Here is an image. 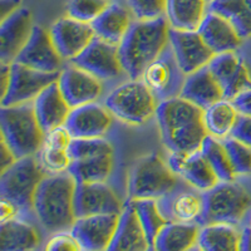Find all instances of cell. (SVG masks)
I'll return each mask as SVG.
<instances>
[{"mask_svg": "<svg viewBox=\"0 0 251 251\" xmlns=\"http://www.w3.org/2000/svg\"><path fill=\"white\" fill-rule=\"evenodd\" d=\"M207 12L206 0H167L165 15L171 28L197 30Z\"/></svg>", "mask_w": 251, "mask_h": 251, "instance_id": "f546056e", "label": "cell"}, {"mask_svg": "<svg viewBox=\"0 0 251 251\" xmlns=\"http://www.w3.org/2000/svg\"><path fill=\"white\" fill-rule=\"evenodd\" d=\"M123 205L106 182H77L75 192V217L100 214H121Z\"/></svg>", "mask_w": 251, "mask_h": 251, "instance_id": "5bb4252c", "label": "cell"}, {"mask_svg": "<svg viewBox=\"0 0 251 251\" xmlns=\"http://www.w3.org/2000/svg\"><path fill=\"white\" fill-rule=\"evenodd\" d=\"M206 1H207V3H211L212 0H206Z\"/></svg>", "mask_w": 251, "mask_h": 251, "instance_id": "816d5d0a", "label": "cell"}, {"mask_svg": "<svg viewBox=\"0 0 251 251\" xmlns=\"http://www.w3.org/2000/svg\"><path fill=\"white\" fill-rule=\"evenodd\" d=\"M0 127L1 138L17 158L34 156L43 146L46 133L38 122L33 102L1 106Z\"/></svg>", "mask_w": 251, "mask_h": 251, "instance_id": "277c9868", "label": "cell"}, {"mask_svg": "<svg viewBox=\"0 0 251 251\" xmlns=\"http://www.w3.org/2000/svg\"><path fill=\"white\" fill-rule=\"evenodd\" d=\"M178 178L158 154H147L136 161L129 171L128 197L131 200H158L174 191L178 186Z\"/></svg>", "mask_w": 251, "mask_h": 251, "instance_id": "8992f818", "label": "cell"}, {"mask_svg": "<svg viewBox=\"0 0 251 251\" xmlns=\"http://www.w3.org/2000/svg\"><path fill=\"white\" fill-rule=\"evenodd\" d=\"M203 211L199 225L240 224L251 207V196L245 187L235 181H219L202 192Z\"/></svg>", "mask_w": 251, "mask_h": 251, "instance_id": "5b68a950", "label": "cell"}, {"mask_svg": "<svg viewBox=\"0 0 251 251\" xmlns=\"http://www.w3.org/2000/svg\"><path fill=\"white\" fill-rule=\"evenodd\" d=\"M208 10L227 19L243 39L251 37V0H212Z\"/></svg>", "mask_w": 251, "mask_h": 251, "instance_id": "836d02e7", "label": "cell"}, {"mask_svg": "<svg viewBox=\"0 0 251 251\" xmlns=\"http://www.w3.org/2000/svg\"><path fill=\"white\" fill-rule=\"evenodd\" d=\"M0 205H1V223L6 221V220L14 219L17 216H22L19 208L14 203L10 202V201L5 200V199H1Z\"/></svg>", "mask_w": 251, "mask_h": 251, "instance_id": "bcb514c9", "label": "cell"}, {"mask_svg": "<svg viewBox=\"0 0 251 251\" xmlns=\"http://www.w3.org/2000/svg\"><path fill=\"white\" fill-rule=\"evenodd\" d=\"M34 25L29 9L20 6L0 24V60L12 64L28 42Z\"/></svg>", "mask_w": 251, "mask_h": 251, "instance_id": "d6986e66", "label": "cell"}, {"mask_svg": "<svg viewBox=\"0 0 251 251\" xmlns=\"http://www.w3.org/2000/svg\"><path fill=\"white\" fill-rule=\"evenodd\" d=\"M15 62L49 73L60 72L64 68V59L55 48L50 33L39 25H34L28 42L20 50Z\"/></svg>", "mask_w": 251, "mask_h": 251, "instance_id": "7c38bea8", "label": "cell"}, {"mask_svg": "<svg viewBox=\"0 0 251 251\" xmlns=\"http://www.w3.org/2000/svg\"><path fill=\"white\" fill-rule=\"evenodd\" d=\"M69 63L84 69L100 80L114 79L125 72L118 46L97 37L80 54L69 60Z\"/></svg>", "mask_w": 251, "mask_h": 251, "instance_id": "8fae6325", "label": "cell"}, {"mask_svg": "<svg viewBox=\"0 0 251 251\" xmlns=\"http://www.w3.org/2000/svg\"><path fill=\"white\" fill-rule=\"evenodd\" d=\"M200 152L206 158L208 165L211 166V169L214 170L219 181L235 180L236 175L232 170L231 162H230L223 140H219V138L212 137L208 134L203 141L202 146H201Z\"/></svg>", "mask_w": 251, "mask_h": 251, "instance_id": "8d00e7d4", "label": "cell"}, {"mask_svg": "<svg viewBox=\"0 0 251 251\" xmlns=\"http://www.w3.org/2000/svg\"><path fill=\"white\" fill-rule=\"evenodd\" d=\"M49 33L55 48L64 60H71L80 54L96 38L92 24L71 17L60 18L54 22Z\"/></svg>", "mask_w": 251, "mask_h": 251, "instance_id": "ac0fdd59", "label": "cell"}, {"mask_svg": "<svg viewBox=\"0 0 251 251\" xmlns=\"http://www.w3.org/2000/svg\"><path fill=\"white\" fill-rule=\"evenodd\" d=\"M161 212L169 223H195L199 224L203 211L202 192L194 187L180 188L158 199Z\"/></svg>", "mask_w": 251, "mask_h": 251, "instance_id": "7402d4cb", "label": "cell"}, {"mask_svg": "<svg viewBox=\"0 0 251 251\" xmlns=\"http://www.w3.org/2000/svg\"><path fill=\"white\" fill-rule=\"evenodd\" d=\"M180 97L190 100L201 109L224 100L223 89L212 75L208 66H203L202 68L192 72L191 75H186Z\"/></svg>", "mask_w": 251, "mask_h": 251, "instance_id": "4316f807", "label": "cell"}, {"mask_svg": "<svg viewBox=\"0 0 251 251\" xmlns=\"http://www.w3.org/2000/svg\"><path fill=\"white\" fill-rule=\"evenodd\" d=\"M167 163L177 176L197 191H207L219 182L214 170L200 151L192 153L171 152Z\"/></svg>", "mask_w": 251, "mask_h": 251, "instance_id": "44dd1931", "label": "cell"}, {"mask_svg": "<svg viewBox=\"0 0 251 251\" xmlns=\"http://www.w3.org/2000/svg\"><path fill=\"white\" fill-rule=\"evenodd\" d=\"M111 3L112 0H68L67 15L79 22L92 24Z\"/></svg>", "mask_w": 251, "mask_h": 251, "instance_id": "f35d334b", "label": "cell"}, {"mask_svg": "<svg viewBox=\"0 0 251 251\" xmlns=\"http://www.w3.org/2000/svg\"><path fill=\"white\" fill-rule=\"evenodd\" d=\"M40 236L37 228L22 216L6 220L0 226V250L25 251L38 248Z\"/></svg>", "mask_w": 251, "mask_h": 251, "instance_id": "f1b7e54d", "label": "cell"}, {"mask_svg": "<svg viewBox=\"0 0 251 251\" xmlns=\"http://www.w3.org/2000/svg\"><path fill=\"white\" fill-rule=\"evenodd\" d=\"M207 66L223 89L224 100H232L240 92L251 87L248 67L235 51L214 55Z\"/></svg>", "mask_w": 251, "mask_h": 251, "instance_id": "9a60e30c", "label": "cell"}, {"mask_svg": "<svg viewBox=\"0 0 251 251\" xmlns=\"http://www.w3.org/2000/svg\"><path fill=\"white\" fill-rule=\"evenodd\" d=\"M231 137L251 147V117L245 114H239L236 123L232 128Z\"/></svg>", "mask_w": 251, "mask_h": 251, "instance_id": "7bdbcfd3", "label": "cell"}, {"mask_svg": "<svg viewBox=\"0 0 251 251\" xmlns=\"http://www.w3.org/2000/svg\"><path fill=\"white\" fill-rule=\"evenodd\" d=\"M231 102L234 103L235 108L240 114H245L251 117V87L240 92Z\"/></svg>", "mask_w": 251, "mask_h": 251, "instance_id": "ee69618b", "label": "cell"}, {"mask_svg": "<svg viewBox=\"0 0 251 251\" xmlns=\"http://www.w3.org/2000/svg\"><path fill=\"white\" fill-rule=\"evenodd\" d=\"M22 6V0H0V18L5 19Z\"/></svg>", "mask_w": 251, "mask_h": 251, "instance_id": "7dc6e473", "label": "cell"}, {"mask_svg": "<svg viewBox=\"0 0 251 251\" xmlns=\"http://www.w3.org/2000/svg\"><path fill=\"white\" fill-rule=\"evenodd\" d=\"M249 226L251 227V211H250V216H249Z\"/></svg>", "mask_w": 251, "mask_h": 251, "instance_id": "f907efd6", "label": "cell"}, {"mask_svg": "<svg viewBox=\"0 0 251 251\" xmlns=\"http://www.w3.org/2000/svg\"><path fill=\"white\" fill-rule=\"evenodd\" d=\"M120 214H100L77 217L71 228L82 250H108L117 230Z\"/></svg>", "mask_w": 251, "mask_h": 251, "instance_id": "4fadbf2b", "label": "cell"}, {"mask_svg": "<svg viewBox=\"0 0 251 251\" xmlns=\"http://www.w3.org/2000/svg\"><path fill=\"white\" fill-rule=\"evenodd\" d=\"M113 169V156L72 161L68 172L77 182H106Z\"/></svg>", "mask_w": 251, "mask_h": 251, "instance_id": "d590c367", "label": "cell"}, {"mask_svg": "<svg viewBox=\"0 0 251 251\" xmlns=\"http://www.w3.org/2000/svg\"><path fill=\"white\" fill-rule=\"evenodd\" d=\"M113 114L98 103L92 102L72 108L66 128L73 138L103 137L111 128Z\"/></svg>", "mask_w": 251, "mask_h": 251, "instance_id": "ffe728a7", "label": "cell"}, {"mask_svg": "<svg viewBox=\"0 0 251 251\" xmlns=\"http://www.w3.org/2000/svg\"><path fill=\"white\" fill-rule=\"evenodd\" d=\"M46 250L48 251H77L82 250L80 245L72 235L71 231H62L51 234V237L47 243Z\"/></svg>", "mask_w": 251, "mask_h": 251, "instance_id": "b9f144b4", "label": "cell"}, {"mask_svg": "<svg viewBox=\"0 0 251 251\" xmlns=\"http://www.w3.org/2000/svg\"><path fill=\"white\" fill-rule=\"evenodd\" d=\"M239 114L231 100H220L203 109L202 121L210 136L224 140L231 134Z\"/></svg>", "mask_w": 251, "mask_h": 251, "instance_id": "d6a6232c", "label": "cell"}, {"mask_svg": "<svg viewBox=\"0 0 251 251\" xmlns=\"http://www.w3.org/2000/svg\"><path fill=\"white\" fill-rule=\"evenodd\" d=\"M72 161L87 160L100 156H113V146L103 137L73 138L69 145Z\"/></svg>", "mask_w": 251, "mask_h": 251, "instance_id": "74e56055", "label": "cell"}, {"mask_svg": "<svg viewBox=\"0 0 251 251\" xmlns=\"http://www.w3.org/2000/svg\"><path fill=\"white\" fill-rule=\"evenodd\" d=\"M17 160L18 158L15 157V154L13 153V151L10 150L8 143L1 138V151H0V165H1V172L5 171L9 166H12Z\"/></svg>", "mask_w": 251, "mask_h": 251, "instance_id": "f6af8a7d", "label": "cell"}, {"mask_svg": "<svg viewBox=\"0 0 251 251\" xmlns=\"http://www.w3.org/2000/svg\"><path fill=\"white\" fill-rule=\"evenodd\" d=\"M60 72L37 71L14 62L10 66V83L8 91L1 97V106H14L33 102L51 83L57 82Z\"/></svg>", "mask_w": 251, "mask_h": 251, "instance_id": "30bf717a", "label": "cell"}, {"mask_svg": "<svg viewBox=\"0 0 251 251\" xmlns=\"http://www.w3.org/2000/svg\"><path fill=\"white\" fill-rule=\"evenodd\" d=\"M100 82L102 80L72 63L60 71L58 78L60 92L71 108L96 102L103 93Z\"/></svg>", "mask_w": 251, "mask_h": 251, "instance_id": "e0dca14e", "label": "cell"}, {"mask_svg": "<svg viewBox=\"0 0 251 251\" xmlns=\"http://www.w3.org/2000/svg\"><path fill=\"white\" fill-rule=\"evenodd\" d=\"M113 117L128 125H143L156 116L158 102L142 79H131L114 88L104 100Z\"/></svg>", "mask_w": 251, "mask_h": 251, "instance_id": "ba28073f", "label": "cell"}, {"mask_svg": "<svg viewBox=\"0 0 251 251\" xmlns=\"http://www.w3.org/2000/svg\"><path fill=\"white\" fill-rule=\"evenodd\" d=\"M202 113L203 109L180 96L158 103L156 120L166 149L182 153L200 151L208 136Z\"/></svg>", "mask_w": 251, "mask_h": 251, "instance_id": "6da1fadb", "label": "cell"}, {"mask_svg": "<svg viewBox=\"0 0 251 251\" xmlns=\"http://www.w3.org/2000/svg\"><path fill=\"white\" fill-rule=\"evenodd\" d=\"M134 19L151 20L165 17L167 0H127Z\"/></svg>", "mask_w": 251, "mask_h": 251, "instance_id": "60d3db41", "label": "cell"}, {"mask_svg": "<svg viewBox=\"0 0 251 251\" xmlns=\"http://www.w3.org/2000/svg\"><path fill=\"white\" fill-rule=\"evenodd\" d=\"M141 79L153 93L158 103L180 96L186 75L178 66L170 44L145 69Z\"/></svg>", "mask_w": 251, "mask_h": 251, "instance_id": "9c48e42d", "label": "cell"}, {"mask_svg": "<svg viewBox=\"0 0 251 251\" xmlns=\"http://www.w3.org/2000/svg\"><path fill=\"white\" fill-rule=\"evenodd\" d=\"M235 175L251 174V147L228 136L223 140Z\"/></svg>", "mask_w": 251, "mask_h": 251, "instance_id": "ab89813d", "label": "cell"}, {"mask_svg": "<svg viewBox=\"0 0 251 251\" xmlns=\"http://www.w3.org/2000/svg\"><path fill=\"white\" fill-rule=\"evenodd\" d=\"M133 20L134 17L131 9L112 1L108 8L92 23V26L96 37L106 40L108 43L120 46Z\"/></svg>", "mask_w": 251, "mask_h": 251, "instance_id": "83f0119b", "label": "cell"}, {"mask_svg": "<svg viewBox=\"0 0 251 251\" xmlns=\"http://www.w3.org/2000/svg\"><path fill=\"white\" fill-rule=\"evenodd\" d=\"M35 116L44 133L66 125L72 108L63 97L58 80L51 83L33 100Z\"/></svg>", "mask_w": 251, "mask_h": 251, "instance_id": "cb8c5ba5", "label": "cell"}, {"mask_svg": "<svg viewBox=\"0 0 251 251\" xmlns=\"http://www.w3.org/2000/svg\"><path fill=\"white\" fill-rule=\"evenodd\" d=\"M170 44L167 18L134 19L118 46L123 71L131 79H141L143 72Z\"/></svg>", "mask_w": 251, "mask_h": 251, "instance_id": "7a4b0ae2", "label": "cell"}, {"mask_svg": "<svg viewBox=\"0 0 251 251\" xmlns=\"http://www.w3.org/2000/svg\"><path fill=\"white\" fill-rule=\"evenodd\" d=\"M240 250L251 251V227L248 226L241 231V243H240Z\"/></svg>", "mask_w": 251, "mask_h": 251, "instance_id": "681fc988", "label": "cell"}, {"mask_svg": "<svg viewBox=\"0 0 251 251\" xmlns=\"http://www.w3.org/2000/svg\"><path fill=\"white\" fill-rule=\"evenodd\" d=\"M77 181L68 171L44 176L34 197L33 212L49 234L71 231L75 223V192Z\"/></svg>", "mask_w": 251, "mask_h": 251, "instance_id": "3957f363", "label": "cell"}, {"mask_svg": "<svg viewBox=\"0 0 251 251\" xmlns=\"http://www.w3.org/2000/svg\"><path fill=\"white\" fill-rule=\"evenodd\" d=\"M241 232L230 224H210L201 226L197 246L205 251L240 250Z\"/></svg>", "mask_w": 251, "mask_h": 251, "instance_id": "1f68e13d", "label": "cell"}, {"mask_svg": "<svg viewBox=\"0 0 251 251\" xmlns=\"http://www.w3.org/2000/svg\"><path fill=\"white\" fill-rule=\"evenodd\" d=\"M44 176V169L34 156L18 158L12 166L1 172V199L14 203L22 215L33 211L35 194Z\"/></svg>", "mask_w": 251, "mask_h": 251, "instance_id": "52a82bcc", "label": "cell"}, {"mask_svg": "<svg viewBox=\"0 0 251 251\" xmlns=\"http://www.w3.org/2000/svg\"><path fill=\"white\" fill-rule=\"evenodd\" d=\"M10 66L12 64H6V63H1L0 66V89H1V97L6 93L10 83Z\"/></svg>", "mask_w": 251, "mask_h": 251, "instance_id": "c3c4849f", "label": "cell"}, {"mask_svg": "<svg viewBox=\"0 0 251 251\" xmlns=\"http://www.w3.org/2000/svg\"><path fill=\"white\" fill-rule=\"evenodd\" d=\"M73 137L66 126L48 132L39 151V162L44 171L49 174H59L68 171L72 160L69 156V145Z\"/></svg>", "mask_w": 251, "mask_h": 251, "instance_id": "484cf974", "label": "cell"}, {"mask_svg": "<svg viewBox=\"0 0 251 251\" xmlns=\"http://www.w3.org/2000/svg\"><path fill=\"white\" fill-rule=\"evenodd\" d=\"M170 46L186 75L207 66L215 55L197 30H178L170 26Z\"/></svg>", "mask_w": 251, "mask_h": 251, "instance_id": "2e32d148", "label": "cell"}, {"mask_svg": "<svg viewBox=\"0 0 251 251\" xmlns=\"http://www.w3.org/2000/svg\"><path fill=\"white\" fill-rule=\"evenodd\" d=\"M143 227L140 223L137 212L134 210L132 200L123 203L120 214L117 230L114 232L109 251H143L150 250Z\"/></svg>", "mask_w": 251, "mask_h": 251, "instance_id": "d4e9b609", "label": "cell"}, {"mask_svg": "<svg viewBox=\"0 0 251 251\" xmlns=\"http://www.w3.org/2000/svg\"><path fill=\"white\" fill-rule=\"evenodd\" d=\"M132 203L137 212L150 248L153 249L157 236L161 230L169 224V220L163 216L158 201L154 199H137V200H132Z\"/></svg>", "mask_w": 251, "mask_h": 251, "instance_id": "e575fe53", "label": "cell"}, {"mask_svg": "<svg viewBox=\"0 0 251 251\" xmlns=\"http://www.w3.org/2000/svg\"><path fill=\"white\" fill-rule=\"evenodd\" d=\"M200 234L199 224L169 223L162 228L154 241L153 250L185 251L197 244Z\"/></svg>", "mask_w": 251, "mask_h": 251, "instance_id": "4dcf8cb0", "label": "cell"}, {"mask_svg": "<svg viewBox=\"0 0 251 251\" xmlns=\"http://www.w3.org/2000/svg\"><path fill=\"white\" fill-rule=\"evenodd\" d=\"M197 31L215 55L235 51L244 40L227 19L211 10L205 15Z\"/></svg>", "mask_w": 251, "mask_h": 251, "instance_id": "603a6c76", "label": "cell"}]
</instances>
